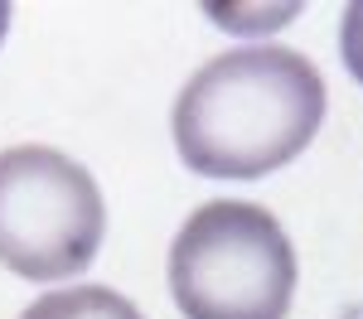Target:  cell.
I'll return each mask as SVG.
<instances>
[{
    "mask_svg": "<svg viewBox=\"0 0 363 319\" xmlns=\"http://www.w3.org/2000/svg\"><path fill=\"white\" fill-rule=\"evenodd\" d=\"M107 232L97 179L49 145L0 155V266L25 281H68L92 266Z\"/></svg>",
    "mask_w": 363,
    "mask_h": 319,
    "instance_id": "3",
    "label": "cell"
},
{
    "mask_svg": "<svg viewBox=\"0 0 363 319\" xmlns=\"http://www.w3.org/2000/svg\"><path fill=\"white\" fill-rule=\"evenodd\" d=\"M339 58L363 83V0L344 5V15H339Z\"/></svg>",
    "mask_w": 363,
    "mask_h": 319,
    "instance_id": "5",
    "label": "cell"
},
{
    "mask_svg": "<svg viewBox=\"0 0 363 319\" xmlns=\"http://www.w3.org/2000/svg\"><path fill=\"white\" fill-rule=\"evenodd\" d=\"M5 29H10V5L0 0V39H5Z\"/></svg>",
    "mask_w": 363,
    "mask_h": 319,
    "instance_id": "6",
    "label": "cell"
},
{
    "mask_svg": "<svg viewBox=\"0 0 363 319\" xmlns=\"http://www.w3.org/2000/svg\"><path fill=\"white\" fill-rule=\"evenodd\" d=\"M325 121V78L306 54L257 44L203 63L174 102L179 160L208 179H262L291 165Z\"/></svg>",
    "mask_w": 363,
    "mask_h": 319,
    "instance_id": "1",
    "label": "cell"
},
{
    "mask_svg": "<svg viewBox=\"0 0 363 319\" xmlns=\"http://www.w3.org/2000/svg\"><path fill=\"white\" fill-rule=\"evenodd\" d=\"M169 290L184 319H286L296 252L272 208L208 199L169 247Z\"/></svg>",
    "mask_w": 363,
    "mask_h": 319,
    "instance_id": "2",
    "label": "cell"
},
{
    "mask_svg": "<svg viewBox=\"0 0 363 319\" xmlns=\"http://www.w3.org/2000/svg\"><path fill=\"white\" fill-rule=\"evenodd\" d=\"M20 319H145V315L126 295H116L107 286H68L39 295Z\"/></svg>",
    "mask_w": 363,
    "mask_h": 319,
    "instance_id": "4",
    "label": "cell"
}]
</instances>
